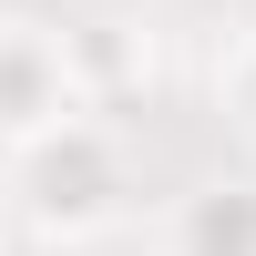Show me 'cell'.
Instances as JSON below:
<instances>
[{
    "mask_svg": "<svg viewBox=\"0 0 256 256\" xmlns=\"http://www.w3.org/2000/svg\"><path fill=\"white\" fill-rule=\"evenodd\" d=\"M0 195H10L20 236L92 246V236H113L123 205H134V154H123V134L102 123V102H82V113L0 144Z\"/></svg>",
    "mask_w": 256,
    "mask_h": 256,
    "instance_id": "1",
    "label": "cell"
},
{
    "mask_svg": "<svg viewBox=\"0 0 256 256\" xmlns=\"http://www.w3.org/2000/svg\"><path fill=\"white\" fill-rule=\"evenodd\" d=\"M82 52H72V31L62 20H31V10H10L0 20V144H20V134H41V123H62V113H82Z\"/></svg>",
    "mask_w": 256,
    "mask_h": 256,
    "instance_id": "2",
    "label": "cell"
},
{
    "mask_svg": "<svg viewBox=\"0 0 256 256\" xmlns=\"http://www.w3.org/2000/svg\"><path fill=\"white\" fill-rule=\"evenodd\" d=\"M216 102H226V134L256 154V31L226 52V72H216Z\"/></svg>",
    "mask_w": 256,
    "mask_h": 256,
    "instance_id": "4",
    "label": "cell"
},
{
    "mask_svg": "<svg viewBox=\"0 0 256 256\" xmlns=\"http://www.w3.org/2000/svg\"><path fill=\"white\" fill-rule=\"evenodd\" d=\"M164 256H256V184L216 174V184H195V195H174Z\"/></svg>",
    "mask_w": 256,
    "mask_h": 256,
    "instance_id": "3",
    "label": "cell"
}]
</instances>
